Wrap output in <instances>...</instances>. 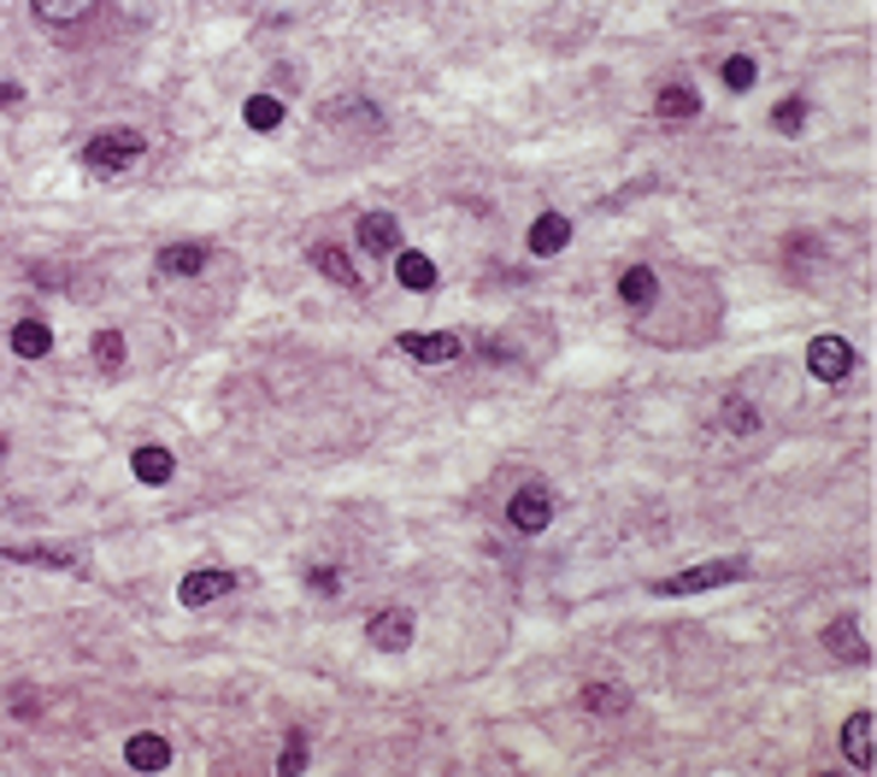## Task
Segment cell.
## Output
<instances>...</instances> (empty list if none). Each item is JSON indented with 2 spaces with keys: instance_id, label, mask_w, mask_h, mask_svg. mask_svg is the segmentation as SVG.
<instances>
[{
  "instance_id": "4fadbf2b",
  "label": "cell",
  "mask_w": 877,
  "mask_h": 777,
  "mask_svg": "<svg viewBox=\"0 0 877 777\" xmlns=\"http://www.w3.org/2000/svg\"><path fill=\"white\" fill-rule=\"evenodd\" d=\"M618 301H625L630 313H648V306L660 301V278H653V266H625V271H618Z\"/></svg>"
},
{
  "instance_id": "d4e9b609",
  "label": "cell",
  "mask_w": 877,
  "mask_h": 777,
  "mask_svg": "<svg viewBox=\"0 0 877 777\" xmlns=\"http://www.w3.org/2000/svg\"><path fill=\"white\" fill-rule=\"evenodd\" d=\"M242 118H248V130H278L283 125V100L278 95H248Z\"/></svg>"
},
{
  "instance_id": "ac0fdd59",
  "label": "cell",
  "mask_w": 877,
  "mask_h": 777,
  "mask_svg": "<svg viewBox=\"0 0 877 777\" xmlns=\"http://www.w3.org/2000/svg\"><path fill=\"white\" fill-rule=\"evenodd\" d=\"M313 271H324V278H331L336 289H366V278H359V266H354V259L336 248V241H318V248H313Z\"/></svg>"
},
{
  "instance_id": "30bf717a",
  "label": "cell",
  "mask_w": 877,
  "mask_h": 777,
  "mask_svg": "<svg viewBox=\"0 0 877 777\" xmlns=\"http://www.w3.org/2000/svg\"><path fill=\"white\" fill-rule=\"evenodd\" d=\"M354 236H359V248H366V253L383 259V253L401 248V218H394V213H359Z\"/></svg>"
},
{
  "instance_id": "ffe728a7",
  "label": "cell",
  "mask_w": 877,
  "mask_h": 777,
  "mask_svg": "<svg viewBox=\"0 0 877 777\" xmlns=\"http://www.w3.org/2000/svg\"><path fill=\"white\" fill-rule=\"evenodd\" d=\"M0 560L42 565V572H83V560H77V554H65V548H0Z\"/></svg>"
},
{
  "instance_id": "277c9868",
  "label": "cell",
  "mask_w": 877,
  "mask_h": 777,
  "mask_svg": "<svg viewBox=\"0 0 877 777\" xmlns=\"http://www.w3.org/2000/svg\"><path fill=\"white\" fill-rule=\"evenodd\" d=\"M412 636H419V618H412L407 607H377V613L366 618V643H371L377 654H407Z\"/></svg>"
},
{
  "instance_id": "7402d4cb",
  "label": "cell",
  "mask_w": 877,
  "mask_h": 777,
  "mask_svg": "<svg viewBox=\"0 0 877 777\" xmlns=\"http://www.w3.org/2000/svg\"><path fill=\"white\" fill-rule=\"evenodd\" d=\"M89 354H95V366L107 371V377H112V371H124V359H130L124 331H95V348H89Z\"/></svg>"
},
{
  "instance_id": "f1b7e54d",
  "label": "cell",
  "mask_w": 877,
  "mask_h": 777,
  "mask_svg": "<svg viewBox=\"0 0 877 777\" xmlns=\"http://www.w3.org/2000/svg\"><path fill=\"white\" fill-rule=\"evenodd\" d=\"M306 590H318V595H336V590H342V578L331 572V565H318V572H306Z\"/></svg>"
},
{
  "instance_id": "e0dca14e",
  "label": "cell",
  "mask_w": 877,
  "mask_h": 777,
  "mask_svg": "<svg viewBox=\"0 0 877 777\" xmlns=\"http://www.w3.org/2000/svg\"><path fill=\"white\" fill-rule=\"evenodd\" d=\"M130 472H136V483L160 489V483H171V472H177V460H171V447H160V442H142V447L130 454Z\"/></svg>"
},
{
  "instance_id": "4316f807",
  "label": "cell",
  "mask_w": 877,
  "mask_h": 777,
  "mask_svg": "<svg viewBox=\"0 0 877 777\" xmlns=\"http://www.w3.org/2000/svg\"><path fill=\"white\" fill-rule=\"evenodd\" d=\"M801 125H806V100L801 95H789V100L771 107V130H778V136H801Z\"/></svg>"
},
{
  "instance_id": "4dcf8cb0",
  "label": "cell",
  "mask_w": 877,
  "mask_h": 777,
  "mask_svg": "<svg viewBox=\"0 0 877 777\" xmlns=\"http://www.w3.org/2000/svg\"><path fill=\"white\" fill-rule=\"evenodd\" d=\"M19 95H24L19 83H0V107H19Z\"/></svg>"
},
{
  "instance_id": "9a60e30c",
  "label": "cell",
  "mask_w": 877,
  "mask_h": 777,
  "mask_svg": "<svg viewBox=\"0 0 877 777\" xmlns=\"http://www.w3.org/2000/svg\"><path fill=\"white\" fill-rule=\"evenodd\" d=\"M124 766H130V771H165V766H171V742L153 736V731H136V736L124 742Z\"/></svg>"
},
{
  "instance_id": "3957f363",
  "label": "cell",
  "mask_w": 877,
  "mask_h": 777,
  "mask_svg": "<svg viewBox=\"0 0 877 777\" xmlns=\"http://www.w3.org/2000/svg\"><path fill=\"white\" fill-rule=\"evenodd\" d=\"M507 525L519 530V537H542V530L554 525V489H548V483H524V489H512Z\"/></svg>"
},
{
  "instance_id": "f546056e",
  "label": "cell",
  "mask_w": 877,
  "mask_h": 777,
  "mask_svg": "<svg viewBox=\"0 0 877 777\" xmlns=\"http://www.w3.org/2000/svg\"><path fill=\"white\" fill-rule=\"evenodd\" d=\"M36 701H42L36 689H12V713H19V719H36V713H42Z\"/></svg>"
},
{
  "instance_id": "cb8c5ba5",
  "label": "cell",
  "mask_w": 877,
  "mask_h": 777,
  "mask_svg": "<svg viewBox=\"0 0 877 777\" xmlns=\"http://www.w3.org/2000/svg\"><path fill=\"white\" fill-rule=\"evenodd\" d=\"M718 430H725V436H754V430H760V412L730 395V401L718 407Z\"/></svg>"
},
{
  "instance_id": "44dd1931",
  "label": "cell",
  "mask_w": 877,
  "mask_h": 777,
  "mask_svg": "<svg viewBox=\"0 0 877 777\" xmlns=\"http://www.w3.org/2000/svg\"><path fill=\"white\" fill-rule=\"evenodd\" d=\"M589 713H600V719H613V713H625L630 706V689H618V683H583V695H577Z\"/></svg>"
},
{
  "instance_id": "8992f818",
  "label": "cell",
  "mask_w": 877,
  "mask_h": 777,
  "mask_svg": "<svg viewBox=\"0 0 877 777\" xmlns=\"http://www.w3.org/2000/svg\"><path fill=\"white\" fill-rule=\"evenodd\" d=\"M230 590H236V572H225V565H195V572L177 583V601H183L188 613H195V607H213V601H225Z\"/></svg>"
},
{
  "instance_id": "484cf974",
  "label": "cell",
  "mask_w": 877,
  "mask_h": 777,
  "mask_svg": "<svg viewBox=\"0 0 877 777\" xmlns=\"http://www.w3.org/2000/svg\"><path fill=\"white\" fill-rule=\"evenodd\" d=\"M718 77H725V89H730V95H748V89H754V77H760V65H754L748 54H730L725 65H718Z\"/></svg>"
},
{
  "instance_id": "1f68e13d",
  "label": "cell",
  "mask_w": 877,
  "mask_h": 777,
  "mask_svg": "<svg viewBox=\"0 0 877 777\" xmlns=\"http://www.w3.org/2000/svg\"><path fill=\"white\" fill-rule=\"evenodd\" d=\"M0 454H7V442H0Z\"/></svg>"
},
{
  "instance_id": "8fae6325",
  "label": "cell",
  "mask_w": 877,
  "mask_h": 777,
  "mask_svg": "<svg viewBox=\"0 0 877 777\" xmlns=\"http://www.w3.org/2000/svg\"><path fill=\"white\" fill-rule=\"evenodd\" d=\"M695 112H701L695 83H660V89H653V118H665V125H690Z\"/></svg>"
},
{
  "instance_id": "5b68a950",
  "label": "cell",
  "mask_w": 877,
  "mask_h": 777,
  "mask_svg": "<svg viewBox=\"0 0 877 777\" xmlns=\"http://www.w3.org/2000/svg\"><path fill=\"white\" fill-rule=\"evenodd\" d=\"M806 371H813L819 384H842V377H854V348H848V336L824 331V336L806 342Z\"/></svg>"
},
{
  "instance_id": "7a4b0ae2",
  "label": "cell",
  "mask_w": 877,
  "mask_h": 777,
  "mask_svg": "<svg viewBox=\"0 0 877 777\" xmlns=\"http://www.w3.org/2000/svg\"><path fill=\"white\" fill-rule=\"evenodd\" d=\"M748 578V560H707V565H690V572H672L653 583V595L678 601V595H707V590H725V583H743Z\"/></svg>"
},
{
  "instance_id": "83f0119b",
  "label": "cell",
  "mask_w": 877,
  "mask_h": 777,
  "mask_svg": "<svg viewBox=\"0 0 877 777\" xmlns=\"http://www.w3.org/2000/svg\"><path fill=\"white\" fill-rule=\"evenodd\" d=\"M278 771H283V777L306 771V731H301V724H295V731H289V742H283V759H278Z\"/></svg>"
},
{
  "instance_id": "603a6c76",
  "label": "cell",
  "mask_w": 877,
  "mask_h": 777,
  "mask_svg": "<svg viewBox=\"0 0 877 777\" xmlns=\"http://www.w3.org/2000/svg\"><path fill=\"white\" fill-rule=\"evenodd\" d=\"M95 7L100 0H36V19L42 24H77V19H89Z\"/></svg>"
},
{
  "instance_id": "d6986e66",
  "label": "cell",
  "mask_w": 877,
  "mask_h": 777,
  "mask_svg": "<svg viewBox=\"0 0 877 777\" xmlns=\"http://www.w3.org/2000/svg\"><path fill=\"white\" fill-rule=\"evenodd\" d=\"M12 354L19 359H47L54 354V331H47L42 319H19L12 324Z\"/></svg>"
},
{
  "instance_id": "6da1fadb",
  "label": "cell",
  "mask_w": 877,
  "mask_h": 777,
  "mask_svg": "<svg viewBox=\"0 0 877 777\" xmlns=\"http://www.w3.org/2000/svg\"><path fill=\"white\" fill-rule=\"evenodd\" d=\"M142 153H148L142 130H95L89 142H83V171H89V177H124Z\"/></svg>"
},
{
  "instance_id": "9c48e42d",
  "label": "cell",
  "mask_w": 877,
  "mask_h": 777,
  "mask_svg": "<svg viewBox=\"0 0 877 777\" xmlns=\"http://www.w3.org/2000/svg\"><path fill=\"white\" fill-rule=\"evenodd\" d=\"M824 648H831V660H848V666H866L871 660V648H866V636H859V618L854 613H842V618L824 625Z\"/></svg>"
},
{
  "instance_id": "2e32d148",
  "label": "cell",
  "mask_w": 877,
  "mask_h": 777,
  "mask_svg": "<svg viewBox=\"0 0 877 777\" xmlns=\"http://www.w3.org/2000/svg\"><path fill=\"white\" fill-rule=\"evenodd\" d=\"M394 278H401V289H412V295H430L436 289V266H430V253L419 248H394Z\"/></svg>"
},
{
  "instance_id": "ba28073f",
  "label": "cell",
  "mask_w": 877,
  "mask_h": 777,
  "mask_svg": "<svg viewBox=\"0 0 877 777\" xmlns=\"http://www.w3.org/2000/svg\"><path fill=\"white\" fill-rule=\"evenodd\" d=\"M394 348L407 359H419V366H448V359H459V336L454 331H401Z\"/></svg>"
},
{
  "instance_id": "7c38bea8",
  "label": "cell",
  "mask_w": 877,
  "mask_h": 777,
  "mask_svg": "<svg viewBox=\"0 0 877 777\" xmlns=\"http://www.w3.org/2000/svg\"><path fill=\"white\" fill-rule=\"evenodd\" d=\"M842 754H848L854 771H871L877 766V754H871V713H866V706H854L848 724H842Z\"/></svg>"
},
{
  "instance_id": "5bb4252c",
  "label": "cell",
  "mask_w": 877,
  "mask_h": 777,
  "mask_svg": "<svg viewBox=\"0 0 877 777\" xmlns=\"http://www.w3.org/2000/svg\"><path fill=\"white\" fill-rule=\"evenodd\" d=\"M530 253L537 259H554V253H565V241H572V218L565 213H542L537 224H530Z\"/></svg>"
},
{
  "instance_id": "52a82bcc",
  "label": "cell",
  "mask_w": 877,
  "mask_h": 777,
  "mask_svg": "<svg viewBox=\"0 0 877 777\" xmlns=\"http://www.w3.org/2000/svg\"><path fill=\"white\" fill-rule=\"evenodd\" d=\"M206 266H213V248H206V241H171V248L153 253V278H165V283L201 278Z\"/></svg>"
}]
</instances>
